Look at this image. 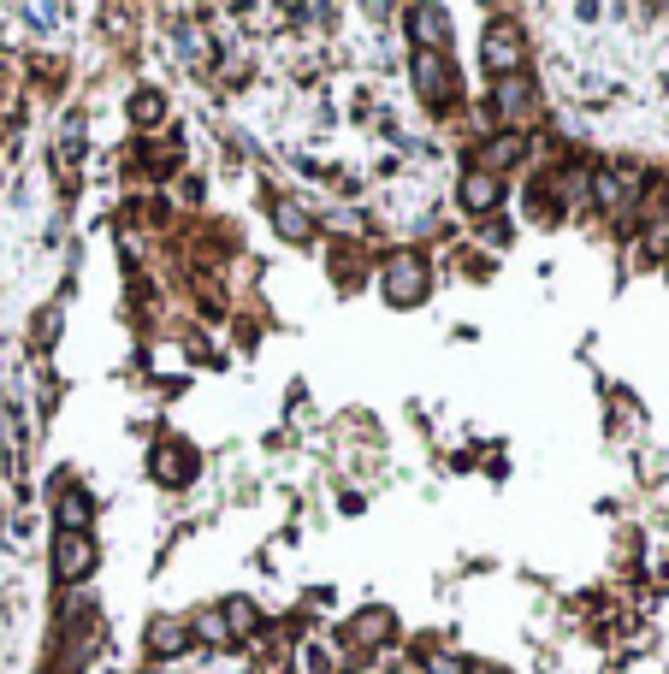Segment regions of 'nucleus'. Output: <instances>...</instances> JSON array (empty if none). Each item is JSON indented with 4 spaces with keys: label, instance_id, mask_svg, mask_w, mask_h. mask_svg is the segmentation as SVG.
<instances>
[{
    "label": "nucleus",
    "instance_id": "obj_10",
    "mask_svg": "<svg viewBox=\"0 0 669 674\" xmlns=\"http://www.w3.org/2000/svg\"><path fill=\"white\" fill-rule=\"evenodd\" d=\"M184 645H190V627H184V621H172V616L148 621V651H155V657H178Z\"/></svg>",
    "mask_w": 669,
    "mask_h": 674
},
{
    "label": "nucleus",
    "instance_id": "obj_7",
    "mask_svg": "<svg viewBox=\"0 0 669 674\" xmlns=\"http://www.w3.org/2000/svg\"><path fill=\"white\" fill-rule=\"evenodd\" d=\"M492 101H498V119H504V125H522L527 112H533V89H527V77H504Z\"/></svg>",
    "mask_w": 669,
    "mask_h": 674
},
{
    "label": "nucleus",
    "instance_id": "obj_4",
    "mask_svg": "<svg viewBox=\"0 0 669 674\" xmlns=\"http://www.w3.org/2000/svg\"><path fill=\"white\" fill-rule=\"evenodd\" d=\"M480 59L498 71V77H515V71H522V59H527L522 30H515V24H492V30H486V42H480Z\"/></svg>",
    "mask_w": 669,
    "mask_h": 674
},
{
    "label": "nucleus",
    "instance_id": "obj_5",
    "mask_svg": "<svg viewBox=\"0 0 669 674\" xmlns=\"http://www.w3.org/2000/svg\"><path fill=\"white\" fill-rule=\"evenodd\" d=\"M409 24H415V42L427 48V54H444V42H450V13L444 6H415Z\"/></svg>",
    "mask_w": 669,
    "mask_h": 674
},
{
    "label": "nucleus",
    "instance_id": "obj_8",
    "mask_svg": "<svg viewBox=\"0 0 669 674\" xmlns=\"http://www.w3.org/2000/svg\"><path fill=\"white\" fill-rule=\"evenodd\" d=\"M343 639H350V645H361V651H373L379 639H391V609H361V616L343 627Z\"/></svg>",
    "mask_w": 669,
    "mask_h": 674
},
{
    "label": "nucleus",
    "instance_id": "obj_12",
    "mask_svg": "<svg viewBox=\"0 0 669 674\" xmlns=\"http://www.w3.org/2000/svg\"><path fill=\"white\" fill-rule=\"evenodd\" d=\"M54 515H59V533H89V520H95V503H89V492H66Z\"/></svg>",
    "mask_w": 669,
    "mask_h": 674
},
{
    "label": "nucleus",
    "instance_id": "obj_6",
    "mask_svg": "<svg viewBox=\"0 0 669 674\" xmlns=\"http://www.w3.org/2000/svg\"><path fill=\"white\" fill-rule=\"evenodd\" d=\"M155 479L160 485H184V479H196V456H190L184 444H160L155 449Z\"/></svg>",
    "mask_w": 669,
    "mask_h": 674
},
{
    "label": "nucleus",
    "instance_id": "obj_11",
    "mask_svg": "<svg viewBox=\"0 0 669 674\" xmlns=\"http://www.w3.org/2000/svg\"><path fill=\"white\" fill-rule=\"evenodd\" d=\"M272 225H279V237H290V243H308L314 237L308 208H297V201H272Z\"/></svg>",
    "mask_w": 669,
    "mask_h": 674
},
{
    "label": "nucleus",
    "instance_id": "obj_1",
    "mask_svg": "<svg viewBox=\"0 0 669 674\" xmlns=\"http://www.w3.org/2000/svg\"><path fill=\"white\" fill-rule=\"evenodd\" d=\"M427 290H433V267L421 261V254H391L385 261V272H379V296L391 302V308H415V302H427Z\"/></svg>",
    "mask_w": 669,
    "mask_h": 674
},
{
    "label": "nucleus",
    "instance_id": "obj_14",
    "mask_svg": "<svg viewBox=\"0 0 669 674\" xmlns=\"http://www.w3.org/2000/svg\"><path fill=\"white\" fill-rule=\"evenodd\" d=\"M219 616H226V627H231V633H255V627H261V609L249 604V598H231Z\"/></svg>",
    "mask_w": 669,
    "mask_h": 674
},
{
    "label": "nucleus",
    "instance_id": "obj_16",
    "mask_svg": "<svg viewBox=\"0 0 669 674\" xmlns=\"http://www.w3.org/2000/svg\"><path fill=\"white\" fill-rule=\"evenodd\" d=\"M196 633H201V639H208V645H226V639H231V627H226V616H219V609H208V616H196Z\"/></svg>",
    "mask_w": 669,
    "mask_h": 674
},
{
    "label": "nucleus",
    "instance_id": "obj_15",
    "mask_svg": "<svg viewBox=\"0 0 669 674\" xmlns=\"http://www.w3.org/2000/svg\"><path fill=\"white\" fill-rule=\"evenodd\" d=\"M160 112H166V101H160L155 89H137V95H130V119H137V125H160Z\"/></svg>",
    "mask_w": 669,
    "mask_h": 674
},
{
    "label": "nucleus",
    "instance_id": "obj_17",
    "mask_svg": "<svg viewBox=\"0 0 669 674\" xmlns=\"http://www.w3.org/2000/svg\"><path fill=\"white\" fill-rule=\"evenodd\" d=\"M468 674H498V669H468Z\"/></svg>",
    "mask_w": 669,
    "mask_h": 674
},
{
    "label": "nucleus",
    "instance_id": "obj_2",
    "mask_svg": "<svg viewBox=\"0 0 669 674\" xmlns=\"http://www.w3.org/2000/svg\"><path fill=\"white\" fill-rule=\"evenodd\" d=\"M409 71H415V95L427 101L433 112H444L456 101V71H450V59H444V54H427V48H421Z\"/></svg>",
    "mask_w": 669,
    "mask_h": 674
},
{
    "label": "nucleus",
    "instance_id": "obj_13",
    "mask_svg": "<svg viewBox=\"0 0 669 674\" xmlns=\"http://www.w3.org/2000/svg\"><path fill=\"white\" fill-rule=\"evenodd\" d=\"M510 160H522V137H498L480 155V166H474V172H492V178H498V166H510Z\"/></svg>",
    "mask_w": 669,
    "mask_h": 674
},
{
    "label": "nucleus",
    "instance_id": "obj_9",
    "mask_svg": "<svg viewBox=\"0 0 669 674\" xmlns=\"http://www.w3.org/2000/svg\"><path fill=\"white\" fill-rule=\"evenodd\" d=\"M498 196H504V183L492 178V172H468V178H462V208L468 213H492Z\"/></svg>",
    "mask_w": 669,
    "mask_h": 674
},
{
    "label": "nucleus",
    "instance_id": "obj_3",
    "mask_svg": "<svg viewBox=\"0 0 669 674\" xmlns=\"http://www.w3.org/2000/svg\"><path fill=\"white\" fill-rule=\"evenodd\" d=\"M95 562H101V550H95V538H89V533H59L54 538V580L77 586V580L95 574Z\"/></svg>",
    "mask_w": 669,
    "mask_h": 674
}]
</instances>
